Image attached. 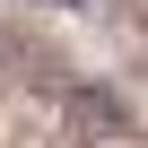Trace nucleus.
Listing matches in <instances>:
<instances>
[{
    "label": "nucleus",
    "instance_id": "f257e3e1",
    "mask_svg": "<svg viewBox=\"0 0 148 148\" xmlns=\"http://www.w3.org/2000/svg\"><path fill=\"white\" fill-rule=\"evenodd\" d=\"M70 131H87V148H122V139H131L122 105H113V96H96V87H79V96H70Z\"/></svg>",
    "mask_w": 148,
    "mask_h": 148
}]
</instances>
